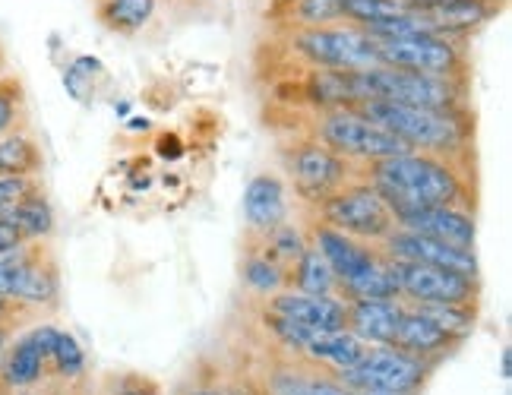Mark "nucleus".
<instances>
[{"mask_svg":"<svg viewBox=\"0 0 512 395\" xmlns=\"http://www.w3.org/2000/svg\"><path fill=\"white\" fill-rule=\"evenodd\" d=\"M361 177L396 212L430 206H468L475 209V181L468 162L427 152H402L361 168Z\"/></svg>","mask_w":512,"mask_h":395,"instance_id":"1","label":"nucleus"},{"mask_svg":"<svg viewBox=\"0 0 512 395\" xmlns=\"http://www.w3.org/2000/svg\"><path fill=\"white\" fill-rule=\"evenodd\" d=\"M354 111L396 136L408 152H427L468 162L471 149H475V143H471L475 140V121H471L468 111L415 108L386 102V98H370V102L354 105Z\"/></svg>","mask_w":512,"mask_h":395,"instance_id":"2","label":"nucleus"},{"mask_svg":"<svg viewBox=\"0 0 512 395\" xmlns=\"http://www.w3.org/2000/svg\"><path fill=\"white\" fill-rule=\"evenodd\" d=\"M0 301L19 313H51L61 304V263L48 241H23L0 253Z\"/></svg>","mask_w":512,"mask_h":395,"instance_id":"3","label":"nucleus"},{"mask_svg":"<svg viewBox=\"0 0 512 395\" xmlns=\"http://www.w3.org/2000/svg\"><path fill=\"white\" fill-rule=\"evenodd\" d=\"M285 51L307 70L358 73L380 67L373 38L348 23L320 29H285Z\"/></svg>","mask_w":512,"mask_h":395,"instance_id":"4","label":"nucleus"},{"mask_svg":"<svg viewBox=\"0 0 512 395\" xmlns=\"http://www.w3.org/2000/svg\"><path fill=\"white\" fill-rule=\"evenodd\" d=\"M310 136L320 140L326 149H332L339 158L351 162L354 168H364L370 162H380V158H392L408 152L405 143H399L396 136L386 133L383 127L370 124L364 114L354 108H326L317 111L310 121Z\"/></svg>","mask_w":512,"mask_h":395,"instance_id":"5","label":"nucleus"},{"mask_svg":"<svg viewBox=\"0 0 512 395\" xmlns=\"http://www.w3.org/2000/svg\"><path fill=\"white\" fill-rule=\"evenodd\" d=\"M282 168L288 177V187L294 190V196L313 209L317 203H323L329 193L342 190L345 184L358 181L361 171L354 168L345 158H339L332 149H326L320 140L313 136H298V140H288L282 146Z\"/></svg>","mask_w":512,"mask_h":395,"instance_id":"6","label":"nucleus"},{"mask_svg":"<svg viewBox=\"0 0 512 395\" xmlns=\"http://www.w3.org/2000/svg\"><path fill=\"white\" fill-rule=\"evenodd\" d=\"M310 215L317 222L354 237V241L373 244V247H377L383 237L396 228L392 206L377 193V187H370L364 181V177L345 184L336 193H329L323 203H317L310 209Z\"/></svg>","mask_w":512,"mask_h":395,"instance_id":"7","label":"nucleus"},{"mask_svg":"<svg viewBox=\"0 0 512 395\" xmlns=\"http://www.w3.org/2000/svg\"><path fill=\"white\" fill-rule=\"evenodd\" d=\"M373 38V35H370ZM377 45V61L389 70H408L424 76H446V79H468V42L446 38L437 32L405 35V38H373Z\"/></svg>","mask_w":512,"mask_h":395,"instance_id":"8","label":"nucleus"},{"mask_svg":"<svg viewBox=\"0 0 512 395\" xmlns=\"http://www.w3.org/2000/svg\"><path fill=\"white\" fill-rule=\"evenodd\" d=\"M437 373V367L411 358V354L380 345L367 348L364 358L354 364L348 373H342V386L351 392H383V395H424L430 377Z\"/></svg>","mask_w":512,"mask_h":395,"instance_id":"9","label":"nucleus"},{"mask_svg":"<svg viewBox=\"0 0 512 395\" xmlns=\"http://www.w3.org/2000/svg\"><path fill=\"white\" fill-rule=\"evenodd\" d=\"M392 282H396L399 301L411 307H430V304H471L481 301V279L462 275L452 269L421 266V263H399L389 260Z\"/></svg>","mask_w":512,"mask_h":395,"instance_id":"10","label":"nucleus"},{"mask_svg":"<svg viewBox=\"0 0 512 395\" xmlns=\"http://www.w3.org/2000/svg\"><path fill=\"white\" fill-rule=\"evenodd\" d=\"M54 332V323H35L32 329L13 335L4 358H0V395L38 389L51 377L48 354Z\"/></svg>","mask_w":512,"mask_h":395,"instance_id":"11","label":"nucleus"},{"mask_svg":"<svg viewBox=\"0 0 512 395\" xmlns=\"http://www.w3.org/2000/svg\"><path fill=\"white\" fill-rule=\"evenodd\" d=\"M377 250L386 260H399V263H421V266H437V269H452L462 275H475L481 279V263L475 250H459L449 247L443 241H433V237L405 231V228H392Z\"/></svg>","mask_w":512,"mask_h":395,"instance_id":"12","label":"nucleus"},{"mask_svg":"<svg viewBox=\"0 0 512 395\" xmlns=\"http://www.w3.org/2000/svg\"><path fill=\"white\" fill-rule=\"evenodd\" d=\"M396 228L433 237V241H443L459 250H475L478 244V219L475 209L468 206H430L396 212Z\"/></svg>","mask_w":512,"mask_h":395,"instance_id":"13","label":"nucleus"},{"mask_svg":"<svg viewBox=\"0 0 512 395\" xmlns=\"http://www.w3.org/2000/svg\"><path fill=\"white\" fill-rule=\"evenodd\" d=\"M304 231H307V244L320 250V256L329 263V269H332V275H336L339 285L354 279V275H361L364 269H370L377 260H383V253L373 244L354 241V237H348V234H342L336 228L317 222L313 215L304 222Z\"/></svg>","mask_w":512,"mask_h":395,"instance_id":"14","label":"nucleus"},{"mask_svg":"<svg viewBox=\"0 0 512 395\" xmlns=\"http://www.w3.org/2000/svg\"><path fill=\"white\" fill-rule=\"evenodd\" d=\"M291 219L288 184L282 174L260 171L253 174L244 187V225L247 237H263Z\"/></svg>","mask_w":512,"mask_h":395,"instance_id":"15","label":"nucleus"},{"mask_svg":"<svg viewBox=\"0 0 512 395\" xmlns=\"http://www.w3.org/2000/svg\"><path fill=\"white\" fill-rule=\"evenodd\" d=\"M263 310L282 316V320L310 329V332H332L345 329V301L342 298H313L294 288H285L279 294L263 301Z\"/></svg>","mask_w":512,"mask_h":395,"instance_id":"16","label":"nucleus"},{"mask_svg":"<svg viewBox=\"0 0 512 395\" xmlns=\"http://www.w3.org/2000/svg\"><path fill=\"white\" fill-rule=\"evenodd\" d=\"M392 348H399V351L411 354V358H421L433 367H440L449 354L459 348V342L449 339V335L433 323L421 307L405 304V313L399 320V332H396Z\"/></svg>","mask_w":512,"mask_h":395,"instance_id":"17","label":"nucleus"},{"mask_svg":"<svg viewBox=\"0 0 512 395\" xmlns=\"http://www.w3.org/2000/svg\"><path fill=\"white\" fill-rule=\"evenodd\" d=\"M405 313V304L399 298L392 301H345V329L367 348L392 345L399 332V320Z\"/></svg>","mask_w":512,"mask_h":395,"instance_id":"18","label":"nucleus"},{"mask_svg":"<svg viewBox=\"0 0 512 395\" xmlns=\"http://www.w3.org/2000/svg\"><path fill=\"white\" fill-rule=\"evenodd\" d=\"M506 0H459V4H446V7H433L424 10L430 29L446 38H459L468 42L481 26H487L490 19L500 16Z\"/></svg>","mask_w":512,"mask_h":395,"instance_id":"19","label":"nucleus"},{"mask_svg":"<svg viewBox=\"0 0 512 395\" xmlns=\"http://www.w3.org/2000/svg\"><path fill=\"white\" fill-rule=\"evenodd\" d=\"M364 351H367V345L358 339V335H351L348 329L313 332L304 354H301V361L332 373V377H342V373H348L364 358Z\"/></svg>","mask_w":512,"mask_h":395,"instance_id":"20","label":"nucleus"},{"mask_svg":"<svg viewBox=\"0 0 512 395\" xmlns=\"http://www.w3.org/2000/svg\"><path fill=\"white\" fill-rule=\"evenodd\" d=\"M4 225L16 231L19 241H51L54 234V206L48 200L45 187H35L32 193H26L7 215Z\"/></svg>","mask_w":512,"mask_h":395,"instance_id":"21","label":"nucleus"},{"mask_svg":"<svg viewBox=\"0 0 512 395\" xmlns=\"http://www.w3.org/2000/svg\"><path fill=\"white\" fill-rule=\"evenodd\" d=\"M42 168L45 155L29 124L0 136V177H42Z\"/></svg>","mask_w":512,"mask_h":395,"instance_id":"22","label":"nucleus"},{"mask_svg":"<svg viewBox=\"0 0 512 395\" xmlns=\"http://www.w3.org/2000/svg\"><path fill=\"white\" fill-rule=\"evenodd\" d=\"M288 288L301 291V294H313V298H339V282L332 275L329 263L320 256L317 247H304V253L294 260V266L288 269Z\"/></svg>","mask_w":512,"mask_h":395,"instance_id":"23","label":"nucleus"},{"mask_svg":"<svg viewBox=\"0 0 512 395\" xmlns=\"http://www.w3.org/2000/svg\"><path fill=\"white\" fill-rule=\"evenodd\" d=\"M241 282H244V288L253 294V298L266 301V298H272V294H279V291L288 288V269L279 266L272 256H266L260 247L250 241L244 260H241Z\"/></svg>","mask_w":512,"mask_h":395,"instance_id":"24","label":"nucleus"},{"mask_svg":"<svg viewBox=\"0 0 512 395\" xmlns=\"http://www.w3.org/2000/svg\"><path fill=\"white\" fill-rule=\"evenodd\" d=\"M275 13H279L285 29H320L342 23L339 0H279Z\"/></svg>","mask_w":512,"mask_h":395,"instance_id":"25","label":"nucleus"},{"mask_svg":"<svg viewBox=\"0 0 512 395\" xmlns=\"http://www.w3.org/2000/svg\"><path fill=\"white\" fill-rule=\"evenodd\" d=\"M159 0H98V19L117 35H136L152 23Z\"/></svg>","mask_w":512,"mask_h":395,"instance_id":"26","label":"nucleus"},{"mask_svg":"<svg viewBox=\"0 0 512 395\" xmlns=\"http://www.w3.org/2000/svg\"><path fill=\"white\" fill-rule=\"evenodd\" d=\"M339 298L342 301H392L399 298L396 282H392V272H389V260H377L370 269H364L361 275L339 285Z\"/></svg>","mask_w":512,"mask_h":395,"instance_id":"27","label":"nucleus"},{"mask_svg":"<svg viewBox=\"0 0 512 395\" xmlns=\"http://www.w3.org/2000/svg\"><path fill=\"white\" fill-rule=\"evenodd\" d=\"M86 348L80 345L73 332L57 326L54 342H51V354H48V367L61 383H76L86 377Z\"/></svg>","mask_w":512,"mask_h":395,"instance_id":"28","label":"nucleus"},{"mask_svg":"<svg viewBox=\"0 0 512 395\" xmlns=\"http://www.w3.org/2000/svg\"><path fill=\"white\" fill-rule=\"evenodd\" d=\"M250 241L260 247L266 256H272L275 263L279 266H285V269H291L294 266V260L304 253V247H307V231H304V225H294L291 219L285 222V225H279V228H272L269 234H263V237H250Z\"/></svg>","mask_w":512,"mask_h":395,"instance_id":"29","label":"nucleus"},{"mask_svg":"<svg viewBox=\"0 0 512 395\" xmlns=\"http://www.w3.org/2000/svg\"><path fill=\"white\" fill-rule=\"evenodd\" d=\"M339 4H342V23L358 29H370L386 23V19L415 13V7H408L405 0H339Z\"/></svg>","mask_w":512,"mask_h":395,"instance_id":"30","label":"nucleus"},{"mask_svg":"<svg viewBox=\"0 0 512 395\" xmlns=\"http://www.w3.org/2000/svg\"><path fill=\"white\" fill-rule=\"evenodd\" d=\"M421 310L459 345L471 339V332L478 329V307H471V304H430Z\"/></svg>","mask_w":512,"mask_h":395,"instance_id":"31","label":"nucleus"},{"mask_svg":"<svg viewBox=\"0 0 512 395\" xmlns=\"http://www.w3.org/2000/svg\"><path fill=\"white\" fill-rule=\"evenodd\" d=\"M26 127V89L19 76L7 73L0 79V136Z\"/></svg>","mask_w":512,"mask_h":395,"instance_id":"32","label":"nucleus"},{"mask_svg":"<svg viewBox=\"0 0 512 395\" xmlns=\"http://www.w3.org/2000/svg\"><path fill=\"white\" fill-rule=\"evenodd\" d=\"M260 320H263V329L269 332V339L279 345L288 358H298L301 361V354H304V348H307V342H310V329H301V326H294V323H288V320H282V316H275V313H269V310H260Z\"/></svg>","mask_w":512,"mask_h":395,"instance_id":"33","label":"nucleus"},{"mask_svg":"<svg viewBox=\"0 0 512 395\" xmlns=\"http://www.w3.org/2000/svg\"><path fill=\"white\" fill-rule=\"evenodd\" d=\"M35 187H42V177H0V222Z\"/></svg>","mask_w":512,"mask_h":395,"instance_id":"34","label":"nucleus"},{"mask_svg":"<svg viewBox=\"0 0 512 395\" xmlns=\"http://www.w3.org/2000/svg\"><path fill=\"white\" fill-rule=\"evenodd\" d=\"M114 395H162V389L146 377H124L117 383Z\"/></svg>","mask_w":512,"mask_h":395,"instance_id":"35","label":"nucleus"},{"mask_svg":"<svg viewBox=\"0 0 512 395\" xmlns=\"http://www.w3.org/2000/svg\"><path fill=\"white\" fill-rule=\"evenodd\" d=\"M181 395H231V392L222 389L219 383H193V386H187Z\"/></svg>","mask_w":512,"mask_h":395,"instance_id":"36","label":"nucleus"},{"mask_svg":"<svg viewBox=\"0 0 512 395\" xmlns=\"http://www.w3.org/2000/svg\"><path fill=\"white\" fill-rule=\"evenodd\" d=\"M16 244H23V241H19V237H16V231L13 228H7L4 222H0V253H7L10 247H16Z\"/></svg>","mask_w":512,"mask_h":395,"instance_id":"37","label":"nucleus"},{"mask_svg":"<svg viewBox=\"0 0 512 395\" xmlns=\"http://www.w3.org/2000/svg\"><path fill=\"white\" fill-rule=\"evenodd\" d=\"M19 316H26V313H19L13 304L0 301V323H13V320H19Z\"/></svg>","mask_w":512,"mask_h":395,"instance_id":"38","label":"nucleus"},{"mask_svg":"<svg viewBox=\"0 0 512 395\" xmlns=\"http://www.w3.org/2000/svg\"><path fill=\"white\" fill-rule=\"evenodd\" d=\"M10 339H13V323H0V358H4Z\"/></svg>","mask_w":512,"mask_h":395,"instance_id":"39","label":"nucleus"},{"mask_svg":"<svg viewBox=\"0 0 512 395\" xmlns=\"http://www.w3.org/2000/svg\"><path fill=\"white\" fill-rule=\"evenodd\" d=\"M500 377L509 380L512 377V358H509V348H503V358H500Z\"/></svg>","mask_w":512,"mask_h":395,"instance_id":"40","label":"nucleus"},{"mask_svg":"<svg viewBox=\"0 0 512 395\" xmlns=\"http://www.w3.org/2000/svg\"><path fill=\"white\" fill-rule=\"evenodd\" d=\"M10 70H7V51H4V45H0V79H4Z\"/></svg>","mask_w":512,"mask_h":395,"instance_id":"41","label":"nucleus"},{"mask_svg":"<svg viewBox=\"0 0 512 395\" xmlns=\"http://www.w3.org/2000/svg\"><path fill=\"white\" fill-rule=\"evenodd\" d=\"M351 395H383V392H351Z\"/></svg>","mask_w":512,"mask_h":395,"instance_id":"42","label":"nucleus"}]
</instances>
